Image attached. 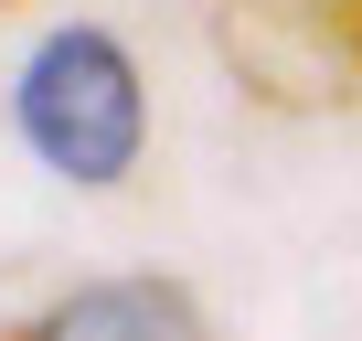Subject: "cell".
Returning <instances> with one entry per match:
<instances>
[{
	"label": "cell",
	"mask_w": 362,
	"mask_h": 341,
	"mask_svg": "<svg viewBox=\"0 0 362 341\" xmlns=\"http://www.w3.org/2000/svg\"><path fill=\"white\" fill-rule=\"evenodd\" d=\"M22 139L64 170V182H128L139 139H149V96L117 33L75 22L22 64Z\"/></svg>",
	"instance_id": "obj_1"
},
{
	"label": "cell",
	"mask_w": 362,
	"mask_h": 341,
	"mask_svg": "<svg viewBox=\"0 0 362 341\" xmlns=\"http://www.w3.org/2000/svg\"><path fill=\"white\" fill-rule=\"evenodd\" d=\"M214 54L288 117L362 107V0H214Z\"/></svg>",
	"instance_id": "obj_2"
},
{
	"label": "cell",
	"mask_w": 362,
	"mask_h": 341,
	"mask_svg": "<svg viewBox=\"0 0 362 341\" xmlns=\"http://www.w3.org/2000/svg\"><path fill=\"white\" fill-rule=\"evenodd\" d=\"M0 341H214V320L181 299L170 277H96V288L11 320Z\"/></svg>",
	"instance_id": "obj_3"
},
{
	"label": "cell",
	"mask_w": 362,
	"mask_h": 341,
	"mask_svg": "<svg viewBox=\"0 0 362 341\" xmlns=\"http://www.w3.org/2000/svg\"><path fill=\"white\" fill-rule=\"evenodd\" d=\"M0 11H11V0H0Z\"/></svg>",
	"instance_id": "obj_4"
}]
</instances>
